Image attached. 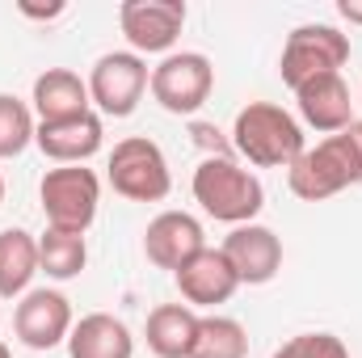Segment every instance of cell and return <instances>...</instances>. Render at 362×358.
Returning a JSON list of instances; mask_svg holds the SVG:
<instances>
[{"mask_svg":"<svg viewBox=\"0 0 362 358\" xmlns=\"http://www.w3.org/2000/svg\"><path fill=\"white\" fill-rule=\"evenodd\" d=\"M30 110L38 122H59V118H76L93 110L89 101V81H81V72L72 68H47L34 76V93H30Z\"/></svg>","mask_w":362,"mask_h":358,"instance_id":"obj_16","label":"cell"},{"mask_svg":"<svg viewBox=\"0 0 362 358\" xmlns=\"http://www.w3.org/2000/svg\"><path fill=\"white\" fill-rule=\"evenodd\" d=\"M38 198H42L47 228L85 236L101 207V178L85 165H55L38 181Z\"/></svg>","mask_w":362,"mask_h":358,"instance_id":"obj_5","label":"cell"},{"mask_svg":"<svg viewBox=\"0 0 362 358\" xmlns=\"http://www.w3.org/2000/svg\"><path fill=\"white\" fill-rule=\"evenodd\" d=\"M337 13H341L350 25H362V0H341V4H337Z\"/></svg>","mask_w":362,"mask_h":358,"instance_id":"obj_26","label":"cell"},{"mask_svg":"<svg viewBox=\"0 0 362 358\" xmlns=\"http://www.w3.org/2000/svg\"><path fill=\"white\" fill-rule=\"evenodd\" d=\"M346 59H350V34H341L337 25H325V21H308L286 34L278 76L295 93L316 76H337L346 68Z\"/></svg>","mask_w":362,"mask_h":358,"instance_id":"obj_4","label":"cell"},{"mask_svg":"<svg viewBox=\"0 0 362 358\" xmlns=\"http://www.w3.org/2000/svg\"><path fill=\"white\" fill-rule=\"evenodd\" d=\"M295 101H299V118L320 135H337L354 122V97H350V85L341 81V72L308 81L303 89H295Z\"/></svg>","mask_w":362,"mask_h":358,"instance_id":"obj_15","label":"cell"},{"mask_svg":"<svg viewBox=\"0 0 362 358\" xmlns=\"http://www.w3.org/2000/svg\"><path fill=\"white\" fill-rule=\"evenodd\" d=\"M198 312L189 304H160L148 312V325H144V337H148V350L156 358H189L194 350V337H198Z\"/></svg>","mask_w":362,"mask_h":358,"instance_id":"obj_18","label":"cell"},{"mask_svg":"<svg viewBox=\"0 0 362 358\" xmlns=\"http://www.w3.org/2000/svg\"><path fill=\"white\" fill-rule=\"evenodd\" d=\"M148 59L135 51H105L89 68V101L105 118H131L148 93Z\"/></svg>","mask_w":362,"mask_h":358,"instance_id":"obj_8","label":"cell"},{"mask_svg":"<svg viewBox=\"0 0 362 358\" xmlns=\"http://www.w3.org/2000/svg\"><path fill=\"white\" fill-rule=\"evenodd\" d=\"M152 101L169 114H198L206 105V97L215 89V64L202 51H169L156 68H152Z\"/></svg>","mask_w":362,"mask_h":358,"instance_id":"obj_7","label":"cell"},{"mask_svg":"<svg viewBox=\"0 0 362 358\" xmlns=\"http://www.w3.org/2000/svg\"><path fill=\"white\" fill-rule=\"evenodd\" d=\"M38 118L30 110V101H21L17 93H0V161L21 156L34 144Z\"/></svg>","mask_w":362,"mask_h":358,"instance_id":"obj_22","label":"cell"},{"mask_svg":"<svg viewBox=\"0 0 362 358\" xmlns=\"http://www.w3.org/2000/svg\"><path fill=\"white\" fill-rule=\"evenodd\" d=\"M202 249H206V232L189 211H160L144 232V258L169 274H177Z\"/></svg>","mask_w":362,"mask_h":358,"instance_id":"obj_13","label":"cell"},{"mask_svg":"<svg viewBox=\"0 0 362 358\" xmlns=\"http://www.w3.org/2000/svg\"><path fill=\"white\" fill-rule=\"evenodd\" d=\"M0 202H4V178H0Z\"/></svg>","mask_w":362,"mask_h":358,"instance_id":"obj_28","label":"cell"},{"mask_svg":"<svg viewBox=\"0 0 362 358\" xmlns=\"http://www.w3.org/2000/svg\"><path fill=\"white\" fill-rule=\"evenodd\" d=\"M89 266V245L81 232H59V228H47L38 236V270L55 282H68L76 278L81 270Z\"/></svg>","mask_w":362,"mask_h":358,"instance_id":"obj_20","label":"cell"},{"mask_svg":"<svg viewBox=\"0 0 362 358\" xmlns=\"http://www.w3.org/2000/svg\"><path fill=\"white\" fill-rule=\"evenodd\" d=\"M105 178L114 185V194L131 198V202H160L173 190V173H169V156L160 152L156 139L148 135H127L114 144Z\"/></svg>","mask_w":362,"mask_h":358,"instance_id":"obj_6","label":"cell"},{"mask_svg":"<svg viewBox=\"0 0 362 358\" xmlns=\"http://www.w3.org/2000/svg\"><path fill=\"white\" fill-rule=\"evenodd\" d=\"M21 13L34 17V21H55V17L68 13V4H47V8H38V4H21Z\"/></svg>","mask_w":362,"mask_h":358,"instance_id":"obj_24","label":"cell"},{"mask_svg":"<svg viewBox=\"0 0 362 358\" xmlns=\"http://www.w3.org/2000/svg\"><path fill=\"white\" fill-rule=\"evenodd\" d=\"M346 135H350V144H354V156H358V185H362V118H354V122L346 127Z\"/></svg>","mask_w":362,"mask_h":358,"instance_id":"obj_25","label":"cell"},{"mask_svg":"<svg viewBox=\"0 0 362 358\" xmlns=\"http://www.w3.org/2000/svg\"><path fill=\"white\" fill-rule=\"evenodd\" d=\"M286 185L303 202H325L350 185H358V156L346 131L325 135L316 148H303L299 161L286 169Z\"/></svg>","mask_w":362,"mask_h":358,"instance_id":"obj_3","label":"cell"},{"mask_svg":"<svg viewBox=\"0 0 362 358\" xmlns=\"http://www.w3.org/2000/svg\"><path fill=\"white\" fill-rule=\"evenodd\" d=\"M0 358H13V354H8V346H4V342H0Z\"/></svg>","mask_w":362,"mask_h":358,"instance_id":"obj_27","label":"cell"},{"mask_svg":"<svg viewBox=\"0 0 362 358\" xmlns=\"http://www.w3.org/2000/svg\"><path fill=\"white\" fill-rule=\"evenodd\" d=\"M38 270V236L25 228H4L0 232V299H21L30 291Z\"/></svg>","mask_w":362,"mask_h":358,"instance_id":"obj_19","label":"cell"},{"mask_svg":"<svg viewBox=\"0 0 362 358\" xmlns=\"http://www.w3.org/2000/svg\"><path fill=\"white\" fill-rule=\"evenodd\" d=\"M72 304L64 291L55 287H30L17 308H13V333L25 350H55V346H68V333H72Z\"/></svg>","mask_w":362,"mask_h":358,"instance_id":"obj_9","label":"cell"},{"mask_svg":"<svg viewBox=\"0 0 362 358\" xmlns=\"http://www.w3.org/2000/svg\"><path fill=\"white\" fill-rule=\"evenodd\" d=\"M68 354L72 358H135V337H131V329L118 316L89 312V316H81L72 325Z\"/></svg>","mask_w":362,"mask_h":358,"instance_id":"obj_17","label":"cell"},{"mask_svg":"<svg viewBox=\"0 0 362 358\" xmlns=\"http://www.w3.org/2000/svg\"><path fill=\"white\" fill-rule=\"evenodd\" d=\"M270 358H350V350L337 333H295Z\"/></svg>","mask_w":362,"mask_h":358,"instance_id":"obj_23","label":"cell"},{"mask_svg":"<svg viewBox=\"0 0 362 358\" xmlns=\"http://www.w3.org/2000/svg\"><path fill=\"white\" fill-rule=\"evenodd\" d=\"M189 358H249V333L236 316H219L206 312L198 321V337Z\"/></svg>","mask_w":362,"mask_h":358,"instance_id":"obj_21","label":"cell"},{"mask_svg":"<svg viewBox=\"0 0 362 358\" xmlns=\"http://www.w3.org/2000/svg\"><path fill=\"white\" fill-rule=\"evenodd\" d=\"M118 25L135 55H169L185 25V0H122Z\"/></svg>","mask_w":362,"mask_h":358,"instance_id":"obj_10","label":"cell"},{"mask_svg":"<svg viewBox=\"0 0 362 358\" xmlns=\"http://www.w3.org/2000/svg\"><path fill=\"white\" fill-rule=\"evenodd\" d=\"M223 258L232 262L240 287H266L282 270V241L266 224H240L223 236Z\"/></svg>","mask_w":362,"mask_h":358,"instance_id":"obj_12","label":"cell"},{"mask_svg":"<svg viewBox=\"0 0 362 358\" xmlns=\"http://www.w3.org/2000/svg\"><path fill=\"white\" fill-rule=\"evenodd\" d=\"M189 190H194V202H198L211 219L232 224V228L253 224V219L262 215V207H266V185H262V178L249 173V169H240V165L228 161V156H206V161L194 169Z\"/></svg>","mask_w":362,"mask_h":358,"instance_id":"obj_2","label":"cell"},{"mask_svg":"<svg viewBox=\"0 0 362 358\" xmlns=\"http://www.w3.org/2000/svg\"><path fill=\"white\" fill-rule=\"evenodd\" d=\"M232 148L257 169H291L308 148L303 122L274 101H249L232 122Z\"/></svg>","mask_w":362,"mask_h":358,"instance_id":"obj_1","label":"cell"},{"mask_svg":"<svg viewBox=\"0 0 362 358\" xmlns=\"http://www.w3.org/2000/svg\"><path fill=\"white\" fill-rule=\"evenodd\" d=\"M173 282H177L181 299L198 312H215L219 304H228L236 291H240V278H236V270L232 262L223 258V249H202V253H194L185 266L173 274Z\"/></svg>","mask_w":362,"mask_h":358,"instance_id":"obj_11","label":"cell"},{"mask_svg":"<svg viewBox=\"0 0 362 358\" xmlns=\"http://www.w3.org/2000/svg\"><path fill=\"white\" fill-rule=\"evenodd\" d=\"M101 139H105V127H101V114L85 110L76 118H59V122H38L34 131V144L47 161L55 165H85L101 152Z\"/></svg>","mask_w":362,"mask_h":358,"instance_id":"obj_14","label":"cell"}]
</instances>
